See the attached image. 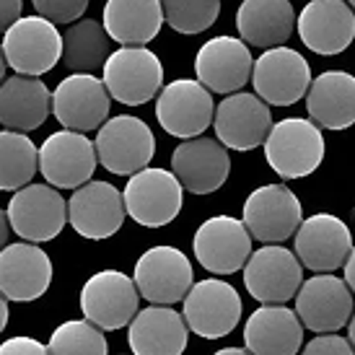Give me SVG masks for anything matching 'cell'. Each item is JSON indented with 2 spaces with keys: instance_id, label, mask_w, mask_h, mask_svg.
<instances>
[{
  "instance_id": "46",
  "label": "cell",
  "mask_w": 355,
  "mask_h": 355,
  "mask_svg": "<svg viewBox=\"0 0 355 355\" xmlns=\"http://www.w3.org/2000/svg\"><path fill=\"white\" fill-rule=\"evenodd\" d=\"M119 355H122V353H119Z\"/></svg>"
},
{
  "instance_id": "5",
  "label": "cell",
  "mask_w": 355,
  "mask_h": 355,
  "mask_svg": "<svg viewBox=\"0 0 355 355\" xmlns=\"http://www.w3.org/2000/svg\"><path fill=\"white\" fill-rule=\"evenodd\" d=\"M122 202L135 223L146 228L168 226L182 213L184 189L166 168L146 166L135 171L122 189Z\"/></svg>"
},
{
  "instance_id": "13",
  "label": "cell",
  "mask_w": 355,
  "mask_h": 355,
  "mask_svg": "<svg viewBox=\"0 0 355 355\" xmlns=\"http://www.w3.org/2000/svg\"><path fill=\"white\" fill-rule=\"evenodd\" d=\"M296 316L304 329L314 335L340 332L350 322L355 311V301L345 280L329 272H316L301 283L296 296Z\"/></svg>"
},
{
  "instance_id": "33",
  "label": "cell",
  "mask_w": 355,
  "mask_h": 355,
  "mask_svg": "<svg viewBox=\"0 0 355 355\" xmlns=\"http://www.w3.org/2000/svg\"><path fill=\"white\" fill-rule=\"evenodd\" d=\"M47 355H109L107 337L86 319H70L52 332Z\"/></svg>"
},
{
  "instance_id": "22",
  "label": "cell",
  "mask_w": 355,
  "mask_h": 355,
  "mask_svg": "<svg viewBox=\"0 0 355 355\" xmlns=\"http://www.w3.org/2000/svg\"><path fill=\"white\" fill-rule=\"evenodd\" d=\"M254 58L249 52V44H244L236 37H213L207 40L195 55V73L198 80L210 94H236L252 78Z\"/></svg>"
},
{
  "instance_id": "24",
  "label": "cell",
  "mask_w": 355,
  "mask_h": 355,
  "mask_svg": "<svg viewBox=\"0 0 355 355\" xmlns=\"http://www.w3.org/2000/svg\"><path fill=\"white\" fill-rule=\"evenodd\" d=\"M298 37L316 55H340L355 40V10L345 0H309L296 21Z\"/></svg>"
},
{
  "instance_id": "4",
  "label": "cell",
  "mask_w": 355,
  "mask_h": 355,
  "mask_svg": "<svg viewBox=\"0 0 355 355\" xmlns=\"http://www.w3.org/2000/svg\"><path fill=\"white\" fill-rule=\"evenodd\" d=\"M94 148H96V161L107 171L117 177H132L135 171L146 168L153 161L156 138L153 130L140 117L117 114L99 128Z\"/></svg>"
},
{
  "instance_id": "11",
  "label": "cell",
  "mask_w": 355,
  "mask_h": 355,
  "mask_svg": "<svg viewBox=\"0 0 355 355\" xmlns=\"http://www.w3.org/2000/svg\"><path fill=\"white\" fill-rule=\"evenodd\" d=\"M138 288L122 270H99L80 288V311L101 332H114L138 314Z\"/></svg>"
},
{
  "instance_id": "28",
  "label": "cell",
  "mask_w": 355,
  "mask_h": 355,
  "mask_svg": "<svg viewBox=\"0 0 355 355\" xmlns=\"http://www.w3.org/2000/svg\"><path fill=\"white\" fill-rule=\"evenodd\" d=\"M239 40L252 47H283L296 29L291 0H244L236 10Z\"/></svg>"
},
{
  "instance_id": "26",
  "label": "cell",
  "mask_w": 355,
  "mask_h": 355,
  "mask_svg": "<svg viewBox=\"0 0 355 355\" xmlns=\"http://www.w3.org/2000/svg\"><path fill=\"white\" fill-rule=\"evenodd\" d=\"M128 327L132 355H182L187 350L189 329L184 316L171 306L150 304L132 316Z\"/></svg>"
},
{
  "instance_id": "38",
  "label": "cell",
  "mask_w": 355,
  "mask_h": 355,
  "mask_svg": "<svg viewBox=\"0 0 355 355\" xmlns=\"http://www.w3.org/2000/svg\"><path fill=\"white\" fill-rule=\"evenodd\" d=\"M24 0H0V31H6L16 19H21Z\"/></svg>"
},
{
  "instance_id": "20",
  "label": "cell",
  "mask_w": 355,
  "mask_h": 355,
  "mask_svg": "<svg viewBox=\"0 0 355 355\" xmlns=\"http://www.w3.org/2000/svg\"><path fill=\"white\" fill-rule=\"evenodd\" d=\"M122 192L109 182H86L68 200V220L76 234L91 241L114 236L125 223Z\"/></svg>"
},
{
  "instance_id": "9",
  "label": "cell",
  "mask_w": 355,
  "mask_h": 355,
  "mask_svg": "<svg viewBox=\"0 0 355 355\" xmlns=\"http://www.w3.org/2000/svg\"><path fill=\"white\" fill-rule=\"evenodd\" d=\"M6 216L16 236L44 244L62 234L68 223V202L50 184H26L13 192Z\"/></svg>"
},
{
  "instance_id": "3",
  "label": "cell",
  "mask_w": 355,
  "mask_h": 355,
  "mask_svg": "<svg viewBox=\"0 0 355 355\" xmlns=\"http://www.w3.org/2000/svg\"><path fill=\"white\" fill-rule=\"evenodd\" d=\"M101 70V83L107 94L125 107H140L156 99V94L164 86V65L148 47H119L109 52Z\"/></svg>"
},
{
  "instance_id": "7",
  "label": "cell",
  "mask_w": 355,
  "mask_h": 355,
  "mask_svg": "<svg viewBox=\"0 0 355 355\" xmlns=\"http://www.w3.org/2000/svg\"><path fill=\"white\" fill-rule=\"evenodd\" d=\"M132 283L138 296L156 306H174L187 296L195 283V270L189 257L177 247H150L135 262Z\"/></svg>"
},
{
  "instance_id": "15",
  "label": "cell",
  "mask_w": 355,
  "mask_h": 355,
  "mask_svg": "<svg viewBox=\"0 0 355 355\" xmlns=\"http://www.w3.org/2000/svg\"><path fill=\"white\" fill-rule=\"evenodd\" d=\"M42 177L55 189H76L91 182L96 171V148L86 132L58 130L37 150Z\"/></svg>"
},
{
  "instance_id": "32",
  "label": "cell",
  "mask_w": 355,
  "mask_h": 355,
  "mask_svg": "<svg viewBox=\"0 0 355 355\" xmlns=\"http://www.w3.org/2000/svg\"><path fill=\"white\" fill-rule=\"evenodd\" d=\"M37 146L26 132L0 130V189L16 192L31 184L37 174Z\"/></svg>"
},
{
  "instance_id": "18",
  "label": "cell",
  "mask_w": 355,
  "mask_h": 355,
  "mask_svg": "<svg viewBox=\"0 0 355 355\" xmlns=\"http://www.w3.org/2000/svg\"><path fill=\"white\" fill-rule=\"evenodd\" d=\"M216 140L231 150H254L262 146L272 128V112L257 94L236 91L228 94L213 112Z\"/></svg>"
},
{
  "instance_id": "37",
  "label": "cell",
  "mask_w": 355,
  "mask_h": 355,
  "mask_svg": "<svg viewBox=\"0 0 355 355\" xmlns=\"http://www.w3.org/2000/svg\"><path fill=\"white\" fill-rule=\"evenodd\" d=\"M0 355H47V345H42L34 337H10L0 345Z\"/></svg>"
},
{
  "instance_id": "43",
  "label": "cell",
  "mask_w": 355,
  "mask_h": 355,
  "mask_svg": "<svg viewBox=\"0 0 355 355\" xmlns=\"http://www.w3.org/2000/svg\"><path fill=\"white\" fill-rule=\"evenodd\" d=\"M347 343H350L355 350V311H353V316H350V322H347Z\"/></svg>"
},
{
  "instance_id": "44",
  "label": "cell",
  "mask_w": 355,
  "mask_h": 355,
  "mask_svg": "<svg viewBox=\"0 0 355 355\" xmlns=\"http://www.w3.org/2000/svg\"><path fill=\"white\" fill-rule=\"evenodd\" d=\"M6 68H8V65H6V58H3V50H0V83L6 80Z\"/></svg>"
},
{
  "instance_id": "14",
  "label": "cell",
  "mask_w": 355,
  "mask_h": 355,
  "mask_svg": "<svg viewBox=\"0 0 355 355\" xmlns=\"http://www.w3.org/2000/svg\"><path fill=\"white\" fill-rule=\"evenodd\" d=\"M244 270V286L259 304H286L304 283V267L291 249L265 244L252 252Z\"/></svg>"
},
{
  "instance_id": "34",
  "label": "cell",
  "mask_w": 355,
  "mask_h": 355,
  "mask_svg": "<svg viewBox=\"0 0 355 355\" xmlns=\"http://www.w3.org/2000/svg\"><path fill=\"white\" fill-rule=\"evenodd\" d=\"M164 21L179 34H202L220 16V0H161Z\"/></svg>"
},
{
  "instance_id": "10",
  "label": "cell",
  "mask_w": 355,
  "mask_h": 355,
  "mask_svg": "<svg viewBox=\"0 0 355 355\" xmlns=\"http://www.w3.org/2000/svg\"><path fill=\"white\" fill-rule=\"evenodd\" d=\"M254 94L267 107H291L306 96L311 68L301 52L291 47H270L252 65Z\"/></svg>"
},
{
  "instance_id": "12",
  "label": "cell",
  "mask_w": 355,
  "mask_h": 355,
  "mask_svg": "<svg viewBox=\"0 0 355 355\" xmlns=\"http://www.w3.org/2000/svg\"><path fill=\"white\" fill-rule=\"evenodd\" d=\"M156 96V119L168 135L189 140L213 125V94L200 80L177 78L161 86Z\"/></svg>"
},
{
  "instance_id": "21",
  "label": "cell",
  "mask_w": 355,
  "mask_h": 355,
  "mask_svg": "<svg viewBox=\"0 0 355 355\" xmlns=\"http://www.w3.org/2000/svg\"><path fill=\"white\" fill-rule=\"evenodd\" d=\"M171 174L192 195L218 192L231 174L228 148L205 135L182 140L171 153Z\"/></svg>"
},
{
  "instance_id": "41",
  "label": "cell",
  "mask_w": 355,
  "mask_h": 355,
  "mask_svg": "<svg viewBox=\"0 0 355 355\" xmlns=\"http://www.w3.org/2000/svg\"><path fill=\"white\" fill-rule=\"evenodd\" d=\"M8 316H10V311H8V301L3 298V293H0V332L8 327Z\"/></svg>"
},
{
  "instance_id": "27",
  "label": "cell",
  "mask_w": 355,
  "mask_h": 355,
  "mask_svg": "<svg viewBox=\"0 0 355 355\" xmlns=\"http://www.w3.org/2000/svg\"><path fill=\"white\" fill-rule=\"evenodd\" d=\"M306 112L316 128L347 130L355 125V76L345 70H324L311 78L306 91Z\"/></svg>"
},
{
  "instance_id": "17",
  "label": "cell",
  "mask_w": 355,
  "mask_h": 355,
  "mask_svg": "<svg viewBox=\"0 0 355 355\" xmlns=\"http://www.w3.org/2000/svg\"><path fill=\"white\" fill-rule=\"evenodd\" d=\"M195 259L213 275H231L247 265L252 236L234 216H213L202 220L192 239Z\"/></svg>"
},
{
  "instance_id": "6",
  "label": "cell",
  "mask_w": 355,
  "mask_h": 355,
  "mask_svg": "<svg viewBox=\"0 0 355 355\" xmlns=\"http://www.w3.org/2000/svg\"><path fill=\"white\" fill-rule=\"evenodd\" d=\"M184 301V324L195 335L205 340H220L231 335L241 322V296L226 280L205 277L200 283H192Z\"/></svg>"
},
{
  "instance_id": "31",
  "label": "cell",
  "mask_w": 355,
  "mask_h": 355,
  "mask_svg": "<svg viewBox=\"0 0 355 355\" xmlns=\"http://www.w3.org/2000/svg\"><path fill=\"white\" fill-rule=\"evenodd\" d=\"M109 37L94 19H83L62 34V62L73 73H94L104 68L109 58Z\"/></svg>"
},
{
  "instance_id": "29",
  "label": "cell",
  "mask_w": 355,
  "mask_h": 355,
  "mask_svg": "<svg viewBox=\"0 0 355 355\" xmlns=\"http://www.w3.org/2000/svg\"><path fill=\"white\" fill-rule=\"evenodd\" d=\"M52 91L34 76H10L0 83V125L16 132H31L50 117Z\"/></svg>"
},
{
  "instance_id": "40",
  "label": "cell",
  "mask_w": 355,
  "mask_h": 355,
  "mask_svg": "<svg viewBox=\"0 0 355 355\" xmlns=\"http://www.w3.org/2000/svg\"><path fill=\"white\" fill-rule=\"evenodd\" d=\"M8 236H10V223H8V216H6V210L0 207V249L8 244Z\"/></svg>"
},
{
  "instance_id": "35",
  "label": "cell",
  "mask_w": 355,
  "mask_h": 355,
  "mask_svg": "<svg viewBox=\"0 0 355 355\" xmlns=\"http://www.w3.org/2000/svg\"><path fill=\"white\" fill-rule=\"evenodd\" d=\"M31 6L37 8V16L58 26V24H73L76 19H80L89 8V0H31Z\"/></svg>"
},
{
  "instance_id": "19",
  "label": "cell",
  "mask_w": 355,
  "mask_h": 355,
  "mask_svg": "<svg viewBox=\"0 0 355 355\" xmlns=\"http://www.w3.org/2000/svg\"><path fill=\"white\" fill-rule=\"evenodd\" d=\"M296 252L301 267L311 272H335L345 265L353 249V234L343 218L332 213H314L296 228Z\"/></svg>"
},
{
  "instance_id": "8",
  "label": "cell",
  "mask_w": 355,
  "mask_h": 355,
  "mask_svg": "<svg viewBox=\"0 0 355 355\" xmlns=\"http://www.w3.org/2000/svg\"><path fill=\"white\" fill-rule=\"evenodd\" d=\"M304 220V207L288 184H262L244 200V218L249 236L262 244H283L296 234Z\"/></svg>"
},
{
  "instance_id": "39",
  "label": "cell",
  "mask_w": 355,
  "mask_h": 355,
  "mask_svg": "<svg viewBox=\"0 0 355 355\" xmlns=\"http://www.w3.org/2000/svg\"><path fill=\"white\" fill-rule=\"evenodd\" d=\"M343 267H345V277H343V280H345V286L350 288V293L355 296V247L350 249V254H347Z\"/></svg>"
},
{
  "instance_id": "30",
  "label": "cell",
  "mask_w": 355,
  "mask_h": 355,
  "mask_svg": "<svg viewBox=\"0 0 355 355\" xmlns=\"http://www.w3.org/2000/svg\"><path fill=\"white\" fill-rule=\"evenodd\" d=\"M101 26L119 47H146L164 26L161 0H107Z\"/></svg>"
},
{
  "instance_id": "16",
  "label": "cell",
  "mask_w": 355,
  "mask_h": 355,
  "mask_svg": "<svg viewBox=\"0 0 355 355\" xmlns=\"http://www.w3.org/2000/svg\"><path fill=\"white\" fill-rule=\"evenodd\" d=\"M112 96L94 73H73L52 91L50 112L65 130L89 132L99 130L109 119Z\"/></svg>"
},
{
  "instance_id": "23",
  "label": "cell",
  "mask_w": 355,
  "mask_h": 355,
  "mask_svg": "<svg viewBox=\"0 0 355 355\" xmlns=\"http://www.w3.org/2000/svg\"><path fill=\"white\" fill-rule=\"evenodd\" d=\"M52 286L50 254L31 241L0 249V293L6 301L26 304L42 298Z\"/></svg>"
},
{
  "instance_id": "42",
  "label": "cell",
  "mask_w": 355,
  "mask_h": 355,
  "mask_svg": "<svg viewBox=\"0 0 355 355\" xmlns=\"http://www.w3.org/2000/svg\"><path fill=\"white\" fill-rule=\"evenodd\" d=\"M213 355H252V353H249L247 347H220Z\"/></svg>"
},
{
  "instance_id": "1",
  "label": "cell",
  "mask_w": 355,
  "mask_h": 355,
  "mask_svg": "<svg viewBox=\"0 0 355 355\" xmlns=\"http://www.w3.org/2000/svg\"><path fill=\"white\" fill-rule=\"evenodd\" d=\"M265 158L280 179H304L324 161V135L311 119L286 117L275 122L265 138Z\"/></svg>"
},
{
  "instance_id": "36",
  "label": "cell",
  "mask_w": 355,
  "mask_h": 355,
  "mask_svg": "<svg viewBox=\"0 0 355 355\" xmlns=\"http://www.w3.org/2000/svg\"><path fill=\"white\" fill-rule=\"evenodd\" d=\"M301 355H355V350L347 343V337L327 332V335H316L314 340H309Z\"/></svg>"
},
{
  "instance_id": "25",
  "label": "cell",
  "mask_w": 355,
  "mask_h": 355,
  "mask_svg": "<svg viewBox=\"0 0 355 355\" xmlns=\"http://www.w3.org/2000/svg\"><path fill=\"white\" fill-rule=\"evenodd\" d=\"M304 345V324L286 304H262L244 324V347L252 355H296Z\"/></svg>"
},
{
  "instance_id": "45",
  "label": "cell",
  "mask_w": 355,
  "mask_h": 355,
  "mask_svg": "<svg viewBox=\"0 0 355 355\" xmlns=\"http://www.w3.org/2000/svg\"><path fill=\"white\" fill-rule=\"evenodd\" d=\"M347 6H350V8H355V0H345Z\"/></svg>"
},
{
  "instance_id": "2",
  "label": "cell",
  "mask_w": 355,
  "mask_h": 355,
  "mask_svg": "<svg viewBox=\"0 0 355 355\" xmlns=\"http://www.w3.org/2000/svg\"><path fill=\"white\" fill-rule=\"evenodd\" d=\"M3 58L19 76L40 78L62 58V34L42 16H21L3 31Z\"/></svg>"
}]
</instances>
